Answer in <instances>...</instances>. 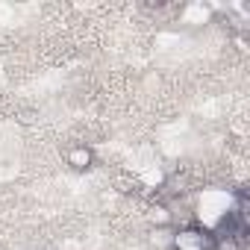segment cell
Instances as JSON below:
<instances>
[{
  "label": "cell",
  "mask_w": 250,
  "mask_h": 250,
  "mask_svg": "<svg viewBox=\"0 0 250 250\" xmlns=\"http://www.w3.org/2000/svg\"><path fill=\"white\" fill-rule=\"evenodd\" d=\"M150 221H153L156 227H168V224H171V212H168V206H162V203L153 206V209H150Z\"/></svg>",
  "instance_id": "2"
},
{
  "label": "cell",
  "mask_w": 250,
  "mask_h": 250,
  "mask_svg": "<svg viewBox=\"0 0 250 250\" xmlns=\"http://www.w3.org/2000/svg\"><path fill=\"white\" fill-rule=\"evenodd\" d=\"M65 162H68V168L71 171H88L91 165H94V150L88 147V145H71L68 150H65Z\"/></svg>",
  "instance_id": "1"
}]
</instances>
